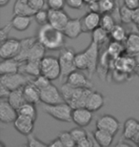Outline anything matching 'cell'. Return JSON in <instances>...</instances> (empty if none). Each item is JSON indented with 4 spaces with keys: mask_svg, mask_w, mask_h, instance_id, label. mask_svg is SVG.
Segmentation results:
<instances>
[{
    "mask_svg": "<svg viewBox=\"0 0 139 147\" xmlns=\"http://www.w3.org/2000/svg\"><path fill=\"white\" fill-rule=\"evenodd\" d=\"M38 41L45 47L47 50L57 51L65 47V34L61 30L52 27L51 24H45L40 26L37 32Z\"/></svg>",
    "mask_w": 139,
    "mask_h": 147,
    "instance_id": "1",
    "label": "cell"
},
{
    "mask_svg": "<svg viewBox=\"0 0 139 147\" xmlns=\"http://www.w3.org/2000/svg\"><path fill=\"white\" fill-rule=\"evenodd\" d=\"M61 93L64 100L69 103L73 108L86 107L88 96H90L93 89L91 88H78L71 85L67 82L61 86Z\"/></svg>",
    "mask_w": 139,
    "mask_h": 147,
    "instance_id": "2",
    "label": "cell"
},
{
    "mask_svg": "<svg viewBox=\"0 0 139 147\" xmlns=\"http://www.w3.org/2000/svg\"><path fill=\"white\" fill-rule=\"evenodd\" d=\"M73 108L69 103H67L66 101L52 105L44 104L43 106V110L46 114L54 117V119L63 122L73 121Z\"/></svg>",
    "mask_w": 139,
    "mask_h": 147,
    "instance_id": "3",
    "label": "cell"
},
{
    "mask_svg": "<svg viewBox=\"0 0 139 147\" xmlns=\"http://www.w3.org/2000/svg\"><path fill=\"white\" fill-rule=\"evenodd\" d=\"M75 54L73 47H63L60 50L58 59L61 66V79H66L71 73L76 70L75 64Z\"/></svg>",
    "mask_w": 139,
    "mask_h": 147,
    "instance_id": "4",
    "label": "cell"
},
{
    "mask_svg": "<svg viewBox=\"0 0 139 147\" xmlns=\"http://www.w3.org/2000/svg\"><path fill=\"white\" fill-rule=\"evenodd\" d=\"M41 75L51 79L56 80L61 76V66L59 59L52 55H45L41 59Z\"/></svg>",
    "mask_w": 139,
    "mask_h": 147,
    "instance_id": "5",
    "label": "cell"
},
{
    "mask_svg": "<svg viewBox=\"0 0 139 147\" xmlns=\"http://www.w3.org/2000/svg\"><path fill=\"white\" fill-rule=\"evenodd\" d=\"M31 80H32L31 79V76L21 72L0 75V83L5 85L11 91L24 87Z\"/></svg>",
    "mask_w": 139,
    "mask_h": 147,
    "instance_id": "6",
    "label": "cell"
},
{
    "mask_svg": "<svg viewBox=\"0 0 139 147\" xmlns=\"http://www.w3.org/2000/svg\"><path fill=\"white\" fill-rule=\"evenodd\" d=\"M41 102L44 104H57L64 102V98L62 96L61 91L52 83H50L48 86L40 90Z\"/></svg>",
    "mask_w": 139,
    "mask_h": 147,
    "instance_id": "7",
    "label": "cell"
},
{
    "mask_svg": "<svg viewBox=\"0 0 139 147\" xmlns=\"http://www.w3.org/2000/svg\"><path fill=\"white\" fill-rule=\"evenodd\" d=\"M21 46V40L16 38H8L1 42L0 45V57L2 59L15 58Z\"/></svg>",
    "mask_w": 139,
    "mask_h": 147,
    "instance_id": "8",
    "label": "cell"
},
{
    "mask_svg": "<svg viewBox=\"0 0 139 147\" xmlns=\"http://www.w3.org/2000/svg\"><path fill=\"white\" fill-rule=\"evenodd\" d=\"M99 45L96 44L95 42L91 41L87 48L85 50V54L87 55L88 62H89V76L91 78L94 73L97 71V67H98V62H99Z\"/></svg>",
    "mask_w": 139,
    "mask_h": 147,
    "instance_id": "9",
    "label": "cell"
},
{
    "mask_svg": "<svg viewBox=\"0 0 139 147\" xmlns=\"http://www.w3.org/2000/svg\"><path fill=\"white\" fill-rule=\"evenodd\" d=\"M123 138L139 145V120L134 117L126 120L123 126Z\"/></svg>",
    "mask_w": 139,
    "mask_h": 147,
    "instance_id": "10",
    "label": "cell"
},
{
    "mask_svg": "<svg viewBox=\"0 0 139 147\" xmlns=\"http://www.w3.org/2000/svg\"><path fill=\"white\" fill-rule=\"evenodd\" d=\"M96 128L102 129L107 132H110L113 136L117 134V132L120 129V123L116 117H114L111 115H102L96 120Z\"/></svg>",
    "mask_w": 139,
    "mask_h": 147,
    "instance_id": "11",
    "label": "cell"
},
{
    "mask_svg": "<svg viewBox=\"0 0 139 147\" xmlns=\"http://www.w3.org/2000/svg\"><path fill=\"white\" fill-rule=\"evenodd\" d=\"M65 80L67 83L78 88H91V89L93 86V82L90 79V76L88 78L84 73L81 72V70L77 69L71 73Z\"/></svg>",
    "mask_w": 139,
    "mask_h": 147,
    "instance_id": "12",
    "label": "cell"
},
{
    "mask_svg": "<svg viewBox=\"0 0 139 147\" xmlns=\"http://www.w3.org/2000/svg\"><path fill=\"white\" fill-rule=\"evenodd\" d=\"M93 111L87 107H78L73 109V122L79 127H87L93 120Z\"/></svg>",
    "mask_w": 139,
    "mask_h": 147,
    "instance_id": "13",
    "label": "cell"
},
{
    "mask_svg": "<svg viewBox=\"0 0 139 147\" xmlns=\"http://www.w3.org/2000/svg\"><path fill=\"white\" fill-rule=\"evenodd\" d=\"M49 24H51L52 27H54L58 30H63L66 26L68 21L70 20V16L65 11L62 10H54V9H49Z\"/></svg>",
    "mask_w": 139,
    "mask_h": 147,
    "instance_id": "14",
    "label": "cell"
},
{
    "mask_svg": "<svg viewBox=\"0 0 139 147\" xmlns=\"http://www.w3.org/2000/svg\"><path fill=\"white\" fill-rule=\"evenodd\" d=\"M101 13L95 11H88L81 17V24L83 33H91L100 26Z\"/></svg>",
    "mask_w": 139,
    "mask_h": 147,
    "instance_id": "15",
    "label": "cell"
},
{
    "mask_svg": "<svg viewBox=\"0 0 139 147\" xmlns=\"http://www.w3.org/2000/svg\"><path fill=\"white\" fill-rule=\"evenodd\" d=\"M18 117V112L11 105L8 99H1L0 101V121L2 123L14 122Z\"/></svg>",
    "mask_w": 139,
    "mask_h": 147,
    "instance_id": "16",
    "label": "cell"
},
{
    "mask_svg": "<svg viewBox=\"0 0 139 147\" xmlns=\"http://www.w3.org/2000/svg\"><path fill=\"white\" fill-rule=\"evenodd\" d=\"M34 122L35 120L30 119V117L18 115V117H16V119L13 122V127L19 134L28 136L34 131Z\"/></svg>",
    "mask_w": 139,
    "mask_h": 147,
    "instance_id": "17",
    "label": "cell"
},
{
    "mask_svg": "<svg viewBox=\"0 0 139 147\" xmlns=\"http://www.w3.org/2000/svg\"><path fill=\"white\" fill-rule=\"evenodd\" d=\"M62 32L64 33L65 36L71 38V39H75V38L78 37L83 33L81 18H70Z\"/></svg>",
    "mask_w": 139,
    "mask_h": 147,
    "instance_id": "18",
    "label": "cell"
},
{
    "mask_svg": "<svg viewBox=\"0 0 139 147\" xmlns=\"http://www.w3.org/2000/svg\"><path fill=\"white\" fill-rule=\"evenodd\" d=\"M19 72L32 78L41 75V60H26L20 63Z\"/></svg>",
    "mask_w": 139,
    "mask_h": 147,
    "instance_id": "19",
    "label": "cell"
},
{
    "mask_svg": "<svg viewBox=\"0 0 139 147\" xmlns=\"http://www.w3.org/2000/svg\"><path fill=\"white\" fill-rule=\"evenodd\" d=\"M23 92L26 101L32 102V103L37 104L41 102V95L40 89L34 83V81L31 80L23 87Z\"/></svg>",
    "mask_w": 139,
    "mask_h": 147,
    "instance_id": "20",
    "label": "cell"
},
{
    "mask_svg": "<svg viewBox=\"0 0 139 147\" xmlns=\"http://www.w3.org/2000/svg\"><path fill=\"white\" fill-rule=\"evenodd\" d=\"M105 103V98L101 93L97 91H91L90 96H88L86 107L93 112H96L101 109Z\"/></svg>",
    "mask_w": 139,
    "mask_h": 147,
    "instance_id": "21",
    "label": "cell"
},
{
    "mask_svg": "<svg viewBox=\"0 0 139 147\" xmlns=\"http://www.w3.org/2000/svg\"><path fill=\"white\" fill-rule=\"evenodd\" d=\"M126 54L131 55H139V34L136 32H132L128 34L125 40Z\"/></svg>",
    "mask_w": 139,
    "mask_h": 147,
    "instance_id": "22",
    "label": "cell"
},
{
    "mask_svg": "<svg viewBox=\"0 0 139 147\" xmlns=\"http://www.w3.org/2000/svg\"><path fill=\"white\" fill-rule=\"evenodd\" d=\"M20 40H21V46H20L19 53L15 58L17 60H19L20 62H22V61L28 60L30 50H31L32 46L34 45V43L37 40V37L36 36L26 37V38H23V39H20Z\"/></svg>",
    "mask_w": 139,
    "mask_h": 147,
    "instance_id": "23",
    "label": "cell"
},
{
    "mask_svg": "<svg viewBox=\"0 0 139 147\" xmlns=\"http://www.w3.org/2000/svg\"><path fill=\"white\" fill-rule=\"evenodd\" d=\"M20 61L16 58H7L2 59L0 63V75H6V74H13L19 72Z\"/></svg>",
    "mask_w": 139,
    "mask_h": 147,
    "instance_id": "24",
    "label": "cell"
},
{
    "mask_svg": "<svg viewBox=\"0 0 139 147\" xmlns=\"http://www.w3.org/2000/svg\"><path fill=\"white\" fill-rule=\"evenodd\" d=\"M93 137L95 139L96 142L98 143L99 146L102 147H108L112 143L114 136L111 134L110 132H107L102 129L96 128V130L93 132Z\"/></svg>",
    "mask_w": 139,
    "mask_h": 147,
    "instance_id": "25",
    "label": "cell"
},
{
    "mask_svg": "<svg viewBox=\"0 0 139 147\" xmlns=\"http://www.w3.org/2000/svg\"><path fill=\"white\" fill-rule=\"evenodd\" d=\"M32 20V16H13V19L11 20V26L14 30L23 32L26 31L30 27Z\"/></svg>",
    "mask_w": 139,
    "mask_h": 147,
    "instance_id": "26",
    "label": "cell"
},
{
    "mask_svg": "<svg viewBox=\"0 0 139 147\" xmlns=\"http://www.w3.org/2000/svg\"><path fill=\"white\" fill-rule=\"evenodd\" d=\"M36 11L34 10L28 2H21L16 0L13 5V16H34Z\"/></svg>",
    "mask_w": 139,
    "mask_h": 147,
    "instance_id": "27",
    "label": "cell"
},
{
    "mask_svg": "<svg viewBox=\"0 0 139 147\" xmlns=\"http://www.w3.org/2000/svg\"><path fill=\"white\" fill-rule=\"evenodd\" d=\"M107 52L112 59L115 60L116 58L122 57L124 54H126L125 45H123L122 42L111 40L108 45Z\"/></svg>",
    "mask_w": 139,
    "mask_h": 147,
    "instance_id": "28",
    "label": "cell"
},
{
    "mask_svg": "<svg viewBox=\"0 0 139 147\" xmlns=\"http://www.w3.org/2000/svg\"><path fill=\"white\" fill-rule=\"evenodd\" d=\"M8 101L10 102L16 110L18 109L22 104H24L26 102V99L24 96V92H23V87L11 91V94L8 98Z\"/></svg>",
    "mask_w": 139,
    "mask_h": 147,
    "instance_id": "29",
    "label": "cell"
},
{
    "mask_svg": "<svg viewBox=\"0 0 139 147\" xmlns=\"http://www.w3.org/2000/svg\"><path fill=\"white\" fill-rule=\"evenodd\" d=\"M46 50L47 49L37 39L30 50L28 60H41L45 57Z\"/></svg>",
    "mask_w": 139,
    "mask_h": 147,
    "instance_id": "30",
    "label": "cell"
},
{
    "mask_svg": "<svg viewBox=\"0 0 139 147\" xmlns=\"http://www.w3.org/2000/svg\"><path fill=\"white\" fill-rule=\"evenodd\" d=\"M17 112H18V115H20V116L30 117V119L34 120H36L37 119V110L35 108V104L32 103V102L26 101L24 104H22L17 109Z\"/></svg>",
    "mask_w": 139,
    "mask_h": 147,
    "instance_id": "31",
    "label": "cell"
},
{
    "mask_svg": "<svg viewBox=\"0 0 139 147\" xmlns=\"http://www.w3.org/2000/svg\"><path fill=\"white\" fill-rule=\"evenodd\" d=\"M110 38V33L108 31H106L105 29L102 27L96 28L95 30L91 32V41L98 44L99 46H102L103 44H105Z\"/></svg>",
    "mask_w": 139,
    "mask_h": 147,
    "instance_id": "32",
    "label": "cell"
},
{
    "mask_svg": "<svg viewBox=\"0 0 139 147\" xmlns=\"http://www.w3.org/2000/svg\"><path fill=\"white\" fill-rule=\"evenodd\" d=\"M128 36L125 28L120 23H116L114 27L110 31V38L111 40L118 41V42H125L126 38Z\"/></svg>",
    "mask_w": 139,
    "mask_h": 147,
    "instance_id": "33",
    "label": "cell"
},
{
    "mask_svg": "<svg viewBox=\"0 0 139 147\" xmlns=\"http://www.w3.org/2000/svg\"><path fill=\"white\" fill-rule=\"evenodd\" d=\"M116 24L114 17L112 16L111 13H101V20H100V27L105 29L106 31H108L110 33V31L114 27V25Z\"/></svg>",
    "mask_w": 139,
    "mask_h": 147,
    "instance_id": "34",
    "label": "cell"
},
{
    "mask_svg": "<svg viewBox=\"0 0 139 147\" xmlns=\"http://www.w3.org/2000/svg\"><path fill=\"white\" fill-rule=\"evenodd\" d=\"M75 68L77 70H81V71H88L89 62H88L87 55H86L84 51L75 54Z\"/></svg>",
    "mask_w": 139,
    "mask_h": 147,
    "instance_id": "35",
    "label": "cell"
},
{
    "mask_svg": "<svg viewBox=\"0 0 139 147\" xmlns=\"http://www.w3.org/2000/svg\"><path fill=\"white\" fill-rule=\"evenodd\" d=\"M58 138L61 140L64 147H73L76 145V142H75V140H73V138L70 131L60 132L58 135Z\"/></svg>",
    "mask_w": 139,
    "mask_h": 147,
    "instance_id": "36",
    "label": "cell"
},
{
    "mask_svg": "<svg viewBox=\"0 0 139 147\" xmlns=\"http://www.w3.org/2000/svg\"><path fill=\"white\" fill-rule=\"evenodd\" d=\"M70 132H71V134H72L75 142H76V145H77V143L80 142L81 140L86 139L89 135V133L85 130L84 127H79V126L78 127L73 128Z\"/></svg>",
    "mask_w": 139,
    "mask_h": 147,
    "instance_id": "37",
    "label": "cell"
},
{
    "mask_svg": "<svg viewBox=\"0 0 139 147\" xmlns=\"http://www.w3.org/2000/svg\"><path fill=\"white\" fill-rule=\"evenodd\" d=\"M34 18L35 21H36L37 24L40 26L48 24L49 23V11L44 10V9L36 11V13H35L34 16Z\"/></svg>",
    "mask_w": 139,
    "mask_h": 147,
    "instance_id": "38",
    "label": "cell"
},
{
    "mask_svg": "<svg viewBox=\"0 0 139 147\" xmlns=\"http://www.w3.org/2000/svg\"><path fill=\"white\" fill-rule=\"evenodd\" d=\"M132 9L127 7L126 5H122L120 8V16L121 22L124 24H130L132 23Z\"/></svg>",
    "mask_w": 139,
    "mask_h": 147,
    "instance_id": "39",
    "label": "cell"
},
{
    "mask_svg": "<svg viewBox=\"0 0 139 147\" xmlns=\"http://www.w3.org/2000/svg\"><path fill=\"white\" fill-rule=\"evenodd\" d=\"M116 0H99V7H100V13H112L114 10Z\"/></svg>",
    "mask_w": 139,
    "mask_h": 147,
    "instance_id": "40",
    "label": "cell"
},
{
    "mask_svg": "<svg viewBox=\"0 0 139 147\" xmlns=\"http://www.w3.org/2000/svg\"><path fill=\"white\" fill-rule=\"evenodd\" d=\"M27 145L28 147H46V146H49L48 143H45L34 136V135L30 134L27 136Z\"/></svg>",
    "mask_w": 139,
    "mask_h": 147,
    "instance_id": "41",
    "label": "cell"
},
{
    "mask_svg": "<svg viewBox=\"0 0 139 147\" xmlns=\"http://www.w3.org/2000/svg\"><path fill=\"white\" fill-rule=\"evenodd\" d=\"M32 81H34V83L36 85L40 90L45 88L46 86H48L50 83H52L51 79H49L48 78H46V76L43 75H40L36 76V78H34V79H32Z\"/></svg>",
    "mask_w": 139,
    "mask_h": 147,
    "instance_id": "42",
    "label": "cell"
},
{
    "mask_svg": "<svg viewBox=\"0 0 139 147\" xmlns=\"http://www.w3.org/2000/svg\"><path fill=\"white\" fill-rule=\"evenodd\" d=\"M66 5V0H47V6L49 9L62 10Z\"/></svg>",
    "mask_w": 139,
    "mask_h": 147,
    "instance_id": "43",
    "label": "cell"
},
{
    "mask_svg": "<svg viewBox=\"0 0 139 147\" xmlns=\"http://www.w3.org/2000/svg\"><path fill=\"white\" fill-rule=\"evenodd\" d=\"M13 28V26H11V23H8L7 25H5L4 27H2L0 29V41L3 42V41H5L6 39H8L9 38V34H10V32Z\"/></svg>",
    "mask_w": 139,
    "mask_h": 147,
    "instance_id": "44",
    "label": "cell"
},
{
    "mask_svg": "<svg viewBox=\"0 0 139 147\" xmlns=\"http://www.w3.org/2000/svg\"><path fill=\"white\" fill-rule=\"evenodd\" d=\"M84 4V0H66V5L68 7L75 10H80Z\"/></svg>",
    "mask_w": 139,
    "mask_h": 147,
    "instance_id": "45",
    "label": "cell"
},
{
    "mask_svg": "<svg viewBox=\"0 0 139 147\" xmlns=\"http://www.w3.org/2000/svg\"><path fill=\"white\" fill-rule=\"evenodd\" d=\"M28 3L35 11L44 9V6H45V0H28Z\"/></svg>",
    "mask_w": 139,
    "mask_h": 147,
    "instance_id": "46",
    "label": "cell"
},
{
    "mask_svg": "<svg viewBox=\"0 0 139 147\" xmlns=\"http://www.w3.org/2000/svg\"><path fill=\"white\" fill-rule=\"evenodd\" d=\"M11 94V90L0 83V98L1 99H8L9 96Z\"/></svg>",
    "mask_w": 139,
    "mask_h": 147,
    "instance_id": "47",
    "label": "cell"
},
{
    "mask_svg": "<svg viewBox=\"0 0 139 147\" xmlns=\"http://www.w3.org/2000/svg\"><path fill=\"white\" fill-rule=\"evenodd\" d=\"M123 4L132 10H134L139 7V0H123Z\"/></svg>",
    "mask_w": 139,
    "mask_h": 147,
    "instance_id": "48",
    "label": "cell"
},
{
    "mask_svg": "<svg viewBox=\"0 0 139 147\" xmlns=\"http://www.w3.org/2000/svg\"><path fill=\"white\" fill-rule=\"evenodd\" d=\"M87 7L89 9V11H95V13H100L99 1L91 3V4H88Z\"/></svg>",
    "mask_w": 139,
    "mask_h": 147,
    "instance_id": "49",
    "label": "cell"
},
{
    "mask_svg": "<svg viewBox=\"0 0 139 147\" xmlns=\"http://www.w3.org/2000/svg\"><path fill=\"white\" fill-rule=\"evenodd\" d=\"M48 145H49V147H64L61 140L59 139L58 137L56 138V139L52 140L50 143H48Z\"/></svg>",
    "mask_w": 139,
    "mask_h": 147,
    "instance_id": "50",
    "label": "cell"
},
{
    "mask_svg": "<svg viewBox=\"0 0 139 147\" xmlns=\"http://www.w3.org/2000/svg\"><path fill=\"white\" fill-rule=\"evenodd\" d=\"M132 23L135 25L139 24V7L132 11Z\"/></svg>",
    "mask_w": 139,
    "mask_h": 147,
    "instance_id": "51",
    "label": "cell"
},
{
    "mask_svg": "<svg viewBox=\"0 0 139 147\" xmlns=\"http://www.w3.org/2000/svg\"><path fill=\"white\" fill-rule=\"evenodd\" d=\"M117 146H125V147H131V144H130L129 142H123V140H120L119 142L116 144Z\"/></svg>",
    "mask_w": 139,
    "mask_h": 147,
    "instance_id": "52",
    "label": "cell"
},
{
    "mask_svg": "<svg viewBox=\"0 0 139 147\" xmlns=\"http://www.w3.org/2000/svg\"><path fill=\"white\" fill-rule=\"evenodd\" d=\"M9 2H10V0H0V7H5L6 5L9 4Z\"/></svg>",
    "mask_w": 139,
    "mask_h": 147,
    "instance_id": "53",
    "label": "cell"
},
{
    "mask_svg": "<svg viewBox=\"0 0 139 147\" xmlns=\"http://www.w3.org/2000/svg\"><path fill=\"white\" fill-rule=\"evenodd\" d=\"M97 1H99V0H84V3L86 5H88V4H91V3L97 2Z\"/></svg>",
    "mask_w": 139,
    "mask_h": 147,
    "instance_id": "54",
    "label": "cell"
},
{
    "mask_svg": "<svg viewBox=\"0 0 139 147\" xmlns=\"http://www.w3.org/2000/svg\"><path fill=\"white\" fill-rule=\"evenodd\" d=\"M135 74L139 76V65L137 66V68H136V70H135Z\"/></svg>",
    "mask_w": 139,
    "mask_h": 147,
    "instance_id": "55",
    "label": "cell"
},
{
    "mask_svg": "<svg viewBox=\"0 0 139 147\" xmlns=\"http://www.w3.org/2000/svg\"><path fill=\"white\" fill-rule=\"evenodd\" d=\"M19 1H21V2H28V0H19Z\"/></svg>",
    "mask_w": 139,
    "mask_h": 147,
    "instance_id": "56",
    "label": "cell"
},
{
    "mask_svg": "<svg viewBox=\"0 0 139 147\" xmlns=\"http://www.w3.org/2000/svg\"><path fill=\"white\" fill-rule=\"evenodd\" d=\"M136 27H137V30H138V32H139V24H138V25H136Z\"/></svg>",
    "mask_w": 139,
    "mask_h": 147,
    "instance_id": "57",
    "label": "cell"
}]
</instances>
